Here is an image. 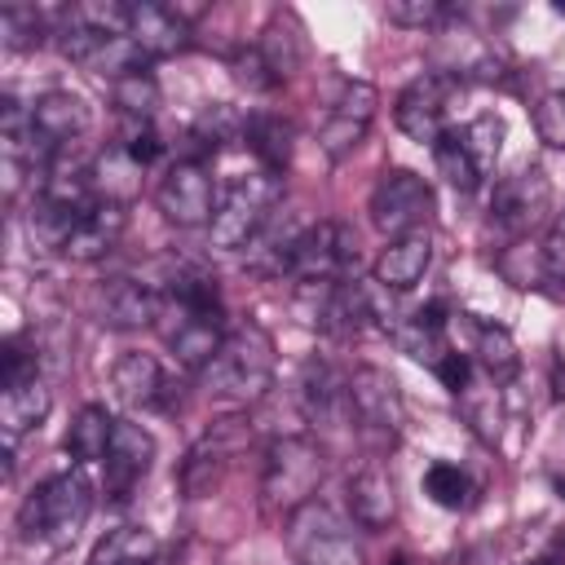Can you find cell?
<instances>
[{
    "instance_id": "cell-1",
    "label": "cell",
    "mask_w": 565,
    "mask_h": 565,
    "mask_svg": "<svg viewBox=\"0 0 565 565\" xmlns=\"http://www.w3.org/2000/svg\"><path fill=\"white\" fill-rule=\"evenodd\" d=\"M159 318H163V340L172 344L177 362H185L190 371H203L221 349V340L230 335L216 278L199 269H181L168 278V287L159 291Z\"/></svg>"
},
{
    "instance_id": "cell-2",
    "label": "cell",
    "mask_w": 565,
    "mask_h": 565,
    "mask_svg": "<svg viewBox=\"0 0 565 565\" xmlns=\"http://www.w3.org/2000/svg\"><path fill=\"white\" fill-rule=\"evenodd\" d=\"M274 340L260 322H238L221 349L212 353V362L199 371V384L207 397L230 402V406H247L256 397H265V388L274 384Z\"/></svg>"
},
{
    "instance_id": "cell-3",
    "label": "cell",
    "mask_w": 565,
    "mask_h": 565,
    "mask_svg": "<svg viewBox=\"0 0 565 565\" xmlns=\"http://www.w3.org/2000/svg\"><path fill=\"white\" fill-rule=\"evenodd\" d=\"M278 199H282V177L274 172H247V177H234L221 199H216V216L207 225V238L212 247L221 252H243L256 243V234L274 221L278 212Z\"/></svg>"
},
{
    "instance_id": "cell-4",
    "label": "cell",
    "mask_w": 565,
    "mask_h": 565,
    "mask_svg": "<svg viewBox=\"0 0 565 565\" xmlns=\"http://www.w3.org/2000/svg\"><path fill=\"white\" fill-rule=\"evenodd\" d=\"M322 446L309 437H274L260 463V503L269 516H291L296 508L313 503L322 481Z\"/></svg>"
},
{
    "instance_id": "cell-5",
    "label": "cell",
    "mask_w": 565,
    "mask_h": 565,
    "mask_svg": "<svg viewBox=\"0 0 565 565\" xmlns=\"http://www.w3.org/2000/svg\"><path fill=\"white\" fill-rule=\"evenodd\" d=\"M88 512H93V486L84 472L71 468L49 477L40 490H31V499L22 503V534L44 539L49 547H71Z\"/></svg>"
},
{
    "instance_id": "cell-6",
    "label": "cell",
    "mask_w": 565,
    "mask_h": 565,
    "mask_svg": "<svg viewBox=\"0 0 565 565\" xmlns=\"http://www.w3.org/2000/svg\"><path fill=\"white\" fill-rule=\"evenodd\" d=\"M349 406H353V428L371 446L375 459L397 446L402 424H406V406H402V388L388 371H380V366L349 371Z\"/></svg>"
},
{
    "instance_id": "cell-7",
    "label": "cell",
    "mask_w": 565,
    "mask_h": 565,
    "mask_svg": "<svg viewBox=\"0 0 565 565\" xmlns=\"http://www.w3.org/2000/svg\"><path fill=\"white\" fill-rule=\"evenodd\" d=\"M499 150H503V119L499 115H477L472 124L463 128H446L433 146L437 154V172L455 185V190H477L494 163H499Z\"/></svg>"
},
{
    "instance_id": "cell-8",
    "label": "cell",
    "mask_w": 565,
    "mask_h": 565,
    "mask_svg": "<svg viewBox=\"0 0 565 565\" xmlns=\"http://www.w3.org/2000/svg\"><path fill=\"white\" fill-rule=\"evenodd\" d=\"M287 552L296 565H366L353 539V525L335 516L327 503H305L287 516Z\"/></svg>"
},
{
    "instance_id": "cell-9",
    "label": "cell",
    "mask_w": 565,
    "mask_h": 565,
    "mask_svg": "<svg viewBox=\"0 0 565 565\" xmlns=\"http://www.w3.org/2000/svg\"><path fill=\"white\" fill-rule=\"evenodd\" d=\"M428 212H433V190L419 172H411V168H384L380 172V181L371 190V225L388 243L424 230Z\"/></svg>"
},
{
    "instance_id": "cell-10",
    "label": "cell",
    "mask_w": 565,
    "mask_h": 565,
    "mask_svg": "<svg viewBox=\"0 0 565 565\" xmlns=\"http://www.w3.org/2000/svg\"><path fill=\"white\" fill-rule=\"evenodd\" d=\"M358 260V238L344 221H318L309 230H300L296 247H291V260H287V274L296 282H344L349 269Z\"/></svg>"
},
{
    "instance_id": "cell-11",
    "label": "cell",
    "mask_w": 565,
    "mask_h": 565,
    "mask_svg": "<svg viewBox=\"0 0 565 565\" xmlns=\"http://www.w3.org/2000/svg\"><path fill=\"white\" fill-rule=\"evenodd\" d=\"M547 216H552V181L539 163L516 168L490 194V221L512 238H525V234L543 230Z\"/></svg>"
},
{
    "instance_id": "cell-12",
    "label": "cell",
    "mask_w": 565,
    "mask_h": 565,
    "mask_svg": "<svg viewBox=\"0 0 565 565\" xmlns=\"http://www.w3.org/2000/svg\"><path fill=\"white\" fill-rule=\"evenodd\" d=\"M252 441V428H247V419H221V424H212L190 450H185V459H181V494L185 499H203V494H212L216 486H221V477H225V468L234 463V455L243 450Z\"/></svg>"
},
{
    "instance_id": "cell-13",
    "label": "cell",
    "mask_w": 565,
    "mask_h": 565,
    "mask_svg": "<svg viewBox=\"0 0 565 565\" xmlns=\"http://www.w3.org/2000/svg\"><path fill=\"white\" fill-rule=\"evenodd\" d=\"M154 203H159V212H163L172 225H181V230L212 225V216H216V185H212L203 159H177V163L163 172V181H159V190H154Z\"/></svg>"
},
{
    "instance_id": "cell-14",
    "label": "cell",
    "mask_w": 565,
    "mask_h": 565,
    "mask_svg": "<svg viewBox=\"0 0 565 565\" xmlns=\"http://www.w3.org/2000/svg\"><path fill=\"white\" fill-rule=\"evenodd\" d=\"M300 411L305 419L313 424L318 437L335 441L344 433H358L353 428V406H349V375L335 371L331 362H309L305 375H300Z\"/></svg>"
},
{
    "instance_id": "cell-15",
    "label": "cell",
    "mask_w": 565,
    "mask_h": 565,
    "mask_svg": "<svg viewBox=\"0 0 565 565\" xmlns=\"http://www.w3.org/2000/svg\"><path fill=\"white\" fill-rule=\"evenodd\" d=\"M450 93H455V75H446V71H424V75H415V79L402 88L397 106H393L397 128H402L411 141H419V146H437V137L446 132Z\"/></svg>"
},
{
    "instance_id": "cell-16",
    "label": "cell",
    "mask_w": 565,
    "mask_h": 565,
    "mask_svg": "<svg viewBox=\"0 0 565 565\" xmlns=\"http://www.w3.org/2000/svg\"><path fill=\"white\" fill-rule=\"evenodd\" d=\"M375 106H380L375 84H366V79H349V84L340 88V97H335L327 124L318 128V146H322V154L335 159V163H340L344 154H353V150L362 146V137L371 132V124H375Z\"/></svg>"
},
{
    "instance_id": "cell-17",
    "label": "cell",
    "mask_w": 565,
    "mask_h": 565,
    "mask_svg": "<svg viewBox=\"0 0 565 565\" xmlns=\"http://www.w3.org/2000/svg\"><path fill=\"white\" fill-rule=\"evenodd\" d=\"M150 459H154V437L132 424V419H115V437H110V450H106V494L110 499H128L137 490V481L150 472Z\"/></svg>"
},
{
    "instance_id": "cell-18",
    "label": "cell",
    "mask_w": 565,
    "mask_h": 565,
    "mask_svg": "<svg viewBox=\"0 0 565 565\" xmlns=\"http://www.w3.org/2000/svg\"><path fill=\"white\" fill-rule=\"evenodd\" d=\"M128 40L146 53V57H172L190 44V22L177 4H154V0H137L128 4Z\"/></svg>"
},
{
    "instance_id": "cell-19",
    "label": "cell",
    "mask_w": 565,
    "mask_h": 565,
    "mask_svg": "<svg viewBox=\"0 0 565 565\" xmlns=\"http://www.w3.org/2000/svg\"><path fill=\"white\" fill-rule=\"evenodd\" d=\"M349 512L362 530H384L393 525L397 516V490H393V477L388 468L371 455L353 477H349Z\"/></svg>"
},
{
    "instance_id": "cell-20",
    "label": "cell",
    "mask_w": 565,
    "mask_h": 565,
    "mask_svg": "<svg viewBox=\"0 0 565 565\" xmlns=\"http://www.w3.org/2000/svg\"><path fill=\"white\" fill-rule=\"evenodd\" d=\"M124 225H128L124 203H102V199H97V203L79 216V225L71 230V238L62 243V256H66V260H79V265L102 260V256L124 238Z\"/></svg>"
},
{
    "instance_id": "cell-21",
    "label": "cell",
    "mask_w": 565,
    "mask_h": 565,
    "mask_svg": "<svg viewBox=\"0 0 565 565\" xmlns=\"http://www.w3.org/2000/svg\"><path fill=\"white\" fill-rule=\"evenodd\" d=\"M159 318V291L132 282V278H110L97 291V322L115 331H137Z\"/></svg>"
},
{
    "instance_id": "cell-22",
    "label": "cell",
    "mask_w": 565,
    "mask_h": 565,
    "mask_svg": "<svg viewBox=\"0 0 565 565\" xmlns=\"http://www.w3.org/2000/svg\"><path fill=\"white\" fill-rule=\"evenodd\" d=\"M49 406H53V388L40 375L18 380V384H4V393H0V433H4V446L13 450L26 433H35L44 424Z\"/></svg>"
},
{
    "instance_id": "cell-23",
    "label": "cell",
    "mask_w": 565,
    "mask_h": 565,
    "mask_svg": "<svg viewBox=\"0 0 565 565\" xmlns=\"http://www.w3.org/2000/svg\"><path fill=\"white\" fill-rule=\"evenodd\" d=\"M110 388L128 411L168 406V380H163L159 358H150V353H124L110 371Z\"/></svg>"
},
{
    "instance_id": "cell-24",
    "label": "cell",
    "mask_w": 565,
    "mask_h": 565,
    "mask_svg": "<svg viewBox=\"0 0 565 565\" xmlns=\"http://www.w3.org/2000/svg\"><path fill=\"white\" fill-rule=\"evenodd\" d=\"M31 128L53 150H66L88 128V106H84V97L66 93V88H53V93H44V97L31 102Z\"/></svg>"
},
{
    "instance_id": "cell-25",
    "label": "cell",
    "mask_w": 565,
    "mask_h": 565,
    "mask_svg": "<svg viewBox=\"0 0 565 565\" xmlns=\"http://www.w3.org/2000/svg\"><path fill=\"white\" fill-rule=\"evenodd\" d=\"M428 260H433V238H428L424 230H415V234H406V238H393V243L375 256V282L388 287V291H411V287L424 278Z\"/></svg>"
},
{
    "instance_id": "cell-26",
    "label": "cell",
    "mask_w": 565,
    "mask_h": 565,
    "mask_svg": "<svg viewBox=\"0 0 565 565\" xmlns=\"http://www.w3.org/2000/svg\"><path fill=\"white\" fill-rule=\"evenodd\" d=\"M256 53L265 57L274 79H291L300 71V62H305V31H300V22L291 13H274L269 26L256 40Z\"/></svg>"
},
{
    "instance_id": "cell-27",
    "label": "cell",
    "mask_w": 565,
    "mask_h": 565,
    "mask_svg": "<svg viewBox=\"0 0 565 565\" xmlns=\"http://www.w3.org/2000/svg\"><path fill=\"white\" fill-rule=\"evenodd\" d=\"M243 141H247V150L256 154V163L265 172H274V177L287 172V163H291V124L282 115H269V110L247 115L243 119Z\"/></svg>"
},
{
    "instance_id": "cell-28",
    "label": "cell",
    "mask_w": 565,
    "mask_h": 565,
    "mask_svg": "<svg viewBox=\"0 0 565 565\" xmlns=\"http://www.w3.org/2000/svg\"><path fill=\"white\" fill-rule=\"evenodd\" d=\"M366 318H371V300H366V291L358 287V282H331L327 287V296H322V309H318V327L327 331V335H335V340H349V335H358L362 327H366Z\"/></svg>"
},
{
    "instance_id": "cell-29",
    "label": "cell",
    "mask_w": 565,
    "mask_h": 565,
    "mask_svg": "<svg viewBox=\"0 0 565 565\" xmlns=\"http://www.w3.org/2000/svg\"><path fill=\"white\" fill-rule=\"evenodd\" d=\"M159 561V539L146 525H119L102 534L88 552V565H154Z\"/></svg>"
},
{
    "instance_id": "cell-30",
    "label": "cell",
    "mask_w": 565,
    "mask_h": 565,
    "mask_svg": "<svg viewBox=\"0 0 565 565\" xmlns=\"http://www.w3.org/2000/svg\"><path fill=\"white\" fill-rule=\"evenodd\" d=\"M110 437H115V419L106 415V406H84V411L71 419V428H66V455H71L75 463L106 459Z\"/></svg>"
},
{
    "instance_id": "cell-31",
    "label": "cell",
    "mask_w": 565,
    "mask_h": 565,
    "mask_svg": "<svg viewBox=\"0 0 565 565\" xmlns=\"http://www.w3.org/2000/svg\"><path fill=\"white\" fill-rule=\"evenodd\" d=\"M137 172H141V168L124 154V146L106 150V154L93 163V185H97L102 203H128V199L137 194Z\"/></svg>"
},
{
    "instance_id": "cell-32",
    "label": "cell",
    "mask_w": 565,
    "mask_h": 565,
    "mask_svg": "<svg viewBox=\"0 0 565 565\" xmlns=\"http://www.w3.org/2000/svg\"><path fill=\"white\" fill-rule=\"evenodd\" d=\"M110 97H115V106H119L132 124H150V115L159 110V84H154L150 71H132V75L115 79V84H110Z\"/></svg>"
},
{
    "instance_id": "cell-33",
    "label": "cell",
    "mask_w": 565,
    "mask_h": 565,
    "mask_svg": "<svg viewBox=\"0 0 565 565\" xmlns=\"http://www.w3.org/2000/svg\"><path fill=\"white\" fill-rule=\"evenodd\" d=\"M477 362L494 384H503V380H512L521 371V353H516V344H512V335L503 327H481L477 331Z\"/></svg>"
},
{
    "instance_id": "cell-34",
    "label": "cell",
    "mask_w": 565,
    "mask_h": 565,
    "mask_svg": "<svg viewBox=\"0 0 565 565\" xmlns=\"http://www.w3.org/2000/svg\"><path fill=\"white\" fill-rule=\"evenodd\" d=\"M424 494H428L437 508L459 512V508H468V503H472V481H468V472H463L459 463L437 459V463L424 472Z\"/></svg>"
},
{
    "instance_id": "cell-35",
    "label": "cell",
    "mask_w": 565,
    "mask_h": 565,
    "mask_svg": "<svg viewBox=\"0 0 565 565\" xmlns=\"http://www.w3.org/2000/svg\"><path fill=\"white\" fill-rule=\"evenodd\" d=\"M40 35H44V18H40V9H31V4H4L0 9V40H4V49H35L40 44Z\"/></svg>"
},
{
    "instance_id": "cell-36",
    "label": "cell",
    "mask_w": 565,
    "mask_h": 565,
    "mask_svg": "<svg viewBox=\"0 0 565 565\" xmlns=\"http://www.w3.org/2000/svg\"><path fill=\"white\" fill-rule=\"evenodd\" d=\"M534 132L543 146L552 150H565V93H543L539 106H534Z\"/></svg>"
},
{
    "instance_id": "cell-37",
    "label": "cell",
    "mask_w": 565,
    "mask_h": 565,
    "mask_svg": "<svg viewBox=\"0 0 565 565\" xmlns=\"http://www.w3.org/2000/svg\"><path fill=\"white\" fill-rule=\"evenodd\" d=\"M455 13V4L446 0H393L388 4V22L397 26H441Z\"/></svg>"
},
{
    "instance_id": "cell-38",
    "label": "cell",
    "mask_w": 565,
    "mask_h": 565,
    "mask_svg": "<svg viewBox=\"0 0 565 565\" xmlns=\"http://www.w3.org/2000/svg\"><path fill=\"white\" fill-rule=\"evenodd\" d=\"M31 375H40L35 349H26L18 335L4 340V349H0V388H4V384H18V380H31Z\"/></svg>"
},
{
    "instance_id": "cell-39",
    "label": "cell",
    "mask_w": 565,
    "mask_h": 565,
    "mask_svg": "<svg viewBox=\"0 0 565 565\" xmlns=\"http://www.w3.org/2000/svg\"><path fill=\"white\" fill-rule=\"evenodd\" d=\"M124 154L137 163V168H146V163H154L159 159V150H163V141H159V132L150 128V124H128V132H124Z\"/></svg>"
},
{
    "instance_id": "cell-40",
    "label": "cell",
    "mask_w": 565,
    "mask_h": 565,
    "mask_svg": "<svg viewBox=\"0 0 565 565\" xmlns=\"http://www.w3.org/2000/svg\"><path fill=\"white\" fill-rule=\"evenodd\" d=\"M433 371H437V380H441V384H446L455 397H459V393L472 384V362H468L463 353H455V349H450V353H446V358H441Z\"/></svg>"
},
{
    "instance_id": "cell-41",
    "label": "cell",
    "mask_w": 565,
    "mask_h": 565,
    "mask_svg": "<svg viewBox=\"0 0 565 565\" xmlns=\"http://www.w3.org/2000/svg\"><path fill=\"white\" fill-rule=\"evenodd\" d=\"M552 397H556V402H565V358H556V362H552Z\"/></svg>"
},
{
    "instance_id": "cell-42",
    "label": "cell",
    "mask_w": 565,
    "mask_h": 565,
    "mask_svg": "<svg viewBox=\"0 0 565 565\" xmlns=\"http://www.w3.org/2000/svg\"><path fill=\"white\" fill-rule=\"evenodd\" d=\"M393 565H406V556H393Z\"/></svg>"
}]
</instances>
